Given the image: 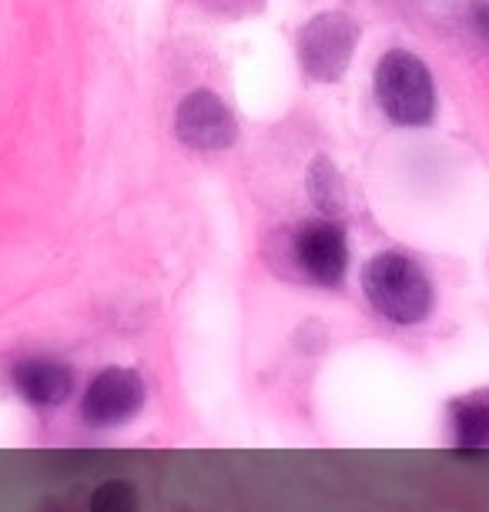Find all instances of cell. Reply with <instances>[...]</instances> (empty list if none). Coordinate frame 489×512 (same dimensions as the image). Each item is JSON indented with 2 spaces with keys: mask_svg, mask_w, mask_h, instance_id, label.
I'll list each match as a JSON object with an SVG mask.
<instances>
[{
  "mask_svg": "<svg viewBox=\"0 0 489 512\" xmlns=\"http://www.w3.org/2000/svg\"><path fill=\"white\" fill-rule=\"evenodd\" d=\"M362 295L372 312L392 325H423L433 315L436 288L416 258L402 251H379L362 268Z\"/></svg>",
  "mask_w": 489,
  "mask_h": 512,
  "instance_id": "obj_1",
  "label": "cell"
},
{
  "mask_svg": "<svg viewBox=\"0 0 489 512\" xmlns=\"http://www.w3.org/2000/svg\"><path fill=\"white\" fill-rule=\"evenodd\" d=\"M376 101L399 128H423L436 114V88L429 67L409 51L382 54L376 67Z\"/></svg>",
  "mask_w": 489,
  "mask_h": 512,
  "instance_id": "obj_2",
  "label": "cell"
},
{
  "mask_svg": "<svg viewBox=\"0 0 489 512\" xmlns=\"http://www.w3.org/2000/svg\"><path fill=\"white\" fill-rule=\"evenodd\" d=\"M359 27L345 14H319L299 31V61L312 81H339L352 61Z\"/></svg>",
  "mask_w": 489,
  "mask_h": 512,
  "instance_id": "obj_3",
  "label": "cell"
},
{
  "mask_svg": "<svg viewBox=\"0 0 489 512\" xmlns=\"http://www.w3.org/2000/svg\"><path fill=\"white\" fill-rule=\"evenodd\" d=\"M145 399V379L134 369L114 365V369H104L88 382V389L81 395V422L91 425V429H121L141 412Z\"/></svg>",
  "mask_w": 489,
  "mask_h": 512,
  "instance_id": "obj_4",
  "label": "cell"
},
{
  "mask_svg": "<svg viewBox=\"0 0 489 512\" xmlns=\"http://www.w3.org/2000/svg\"><path fill=\"white\" fill-rule=\"evenodd\" d=\"M289 251L302 275L319 288H339L349 268V241L345 231L329 218H309L295 225Z\"/></svg>",
  "mask_w": 489,
  "mask_h": 512,
  "instance_id": "obj_5",
  "label": "cell"
},
{
  "mask_svg": "<svg viewBox=\"0 0 489 512\" xmlns=\"http://www.w3.org/2000/svg\"><path fill=\"white\" fill-rule=\"evenodd\" d=\"M178 138L195 151H225L235 141V118L212 91H195L181 101L175 118Z\"/></svg>",
  "mask_w": 489,
  "mask_h": 512,
  "instance_id": "obj_6",
  "label": "cell"
},
{
  "mask_svg": "<svg viewBox=\"0 0 489 512\" xmlns=\"http://www.w3.org/2000/svg\"><path fill=\"white\" fill-rule=\"evenodd\" d=\"M11 379H14L17 395L31 405H41V409H57V405H64L74 392L71 365H64L57 359H44V355L17 362L11 369Z\"/></svg>",
  "mask_w": 489,
  "mask_h": 512,
  "instance_id": "obj_7",
  "label": "cell"
},
{
  "mask_svg": "<svg viewBox=\"0 0 489 512\" xmlns=\"http://www.w3.org/2000/svg\"><path fill=\"white\" fill-rule=\"evenodd\" d=\"M449 436L459 452L489 449V402L459 399L449 405Z\"/></svg>",
  "mask_w": 489,
  "mask_h": 512,
  "instance_id": "obj_8",
  "label": "cell"
},
{
  "mask_svg": "<svg viewBox=\"0 0 489 512\" xmlns=\"http://www.w3.org/2000/svg\"><path fill=\"white\" fill-rule=\"evenodd\" d=\"M309 195L315 201V208H322L325 215H339L345 208V188L339 171L332 168L329 158H319L309 171Z\"/></svg>",
  "mask_w": 489,
  "mask_h": 512,
  "instance_id": "obj_9",
  "label": "cell"
},
{
  "mask_svg": "<svg viewBox=\"0 0 489 512\" xmlns=\"http://www.w3.org/2000/svg\"><path fill=\"white\" fill-rule=\"evenodd\" d=\"M91 512H138V496H134L131 482L108 479L98 486L91 496Z\"/></svg>",
  "mask_w": 489,
  "mask_h": 512,
  "instance_id": "obj_10",
  "label": "cell"
},
{
  "mask_svg": "<svg viewBox=\"0 0 489 512\" xmlns=\"http://www.w3.org/2000/svg\"><path fill=\"white\" fill-rule=\"evenodd\" d=\"M205 11H215V14H225V17H242V14H252L262 7V0H198Z\"/></svg>",
  "mask_w": 489,
  "mask_h": 512,
  "instance_id": "obj_11",
  "label": "cell"
},
{
  "mask_svg": "<svg viewBox=\"0 0 489 512\" xmlns=\"http://www.w3.org/2000/svg\"><path fill=\"white\" fill-rule=\"evenodd\" d=\"M473 24H476V31L489 41V4H486V0L473 4Z\"/></svg>",
  "mask_w": 489,
  "mask_h": 512,
  "instance_id": "obj_12",
  "label": "cell"
}]
</instances>
